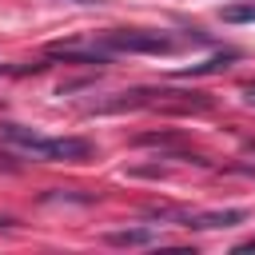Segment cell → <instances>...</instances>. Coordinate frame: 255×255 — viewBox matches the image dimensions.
Returning <instances> with one entry per match:
<instances>
[{"instance_id": "obj_1", "label": "cell", "mask_w": 255, "mask_h": 255, "mask_svg": "<svg viewBox=\"0 0 255 255\" xmlns=\"http://www.w3.org/2000/svg\"><path fill=\"white\" fill-rule=\"evenodd\" d=\"M4 135L12 143H20L24 151L40 155V159H88L92 155V143L80 139V135H64V139H48V135H36V131H24L20 124H4Z\"/></svg>"}, {"instance_id": "obj_2", "label": "cell", "mask_w": 255, "mask_h": 255, "mask_svg": "<svg viewBox=\"0 0 255 255\" xmlns=\"http://www.w3.org/2000/svg\"><path fill=\"white\" fill-rule=\"evenodd\" d=\"M104 52H147V56H171L179 48V40H171L167 32H143V28H124V32H108L100 40Z\"/></svg>"}, {"instance_id": "obj_3", "label": "cell", "mask_w": 255, "mask_h": 255, "mask_svg": "<svg viewBox=\"0 0 255 255\" xmlns=\"http://www.w3.org/2000/svg\"><path fill=\"white\" fill-rule=\"evenodd\" d=\"M247 211L243 207H223V211H195V215H183V227L191 231H215V227H235L243 223Z\"/></svg>"}, {"instance_id": "obj_4", "label": "cell", "mask_w": 255, "mask_h": 255, "mask_svg": "<svg viewBox=\"0 0 255 255\" xmlns=\"http://www.w3.org/2000/svg\"><path fill=\"white\" fill-rule=\"evenodd\" d=\"M108 243L112 247H147V243H159V231L155 227H128V231H112Z\"/></svg>"}, {"instance_id": "obj_5", "label": "cell", "mask_w": 255, "mask_h": 255, "mask_svg": "<svg viewBox=\"0 0 255 255\" xmlns=\"http://www.w3.org/2000/svg\"><path fill=\"white\" fill-rule=\"evenodd\" d=\"M223 20L227 24H255V0L251 4H227L223 8Z\"/></svg>"}, {"instance_id": "obj_6", "label": "cell", "mask_w": 255, "mask_h": 255, "mask_svg": "<svg viewBox=\"0 0 255 255\" xmlns=\"http://www.w3.org/2000/svg\"><path fill=\"white\" fill-rule=\"evenodd\" d=\"M235 60V52H223V56H215V60H207V64H191L183 76H203V72H219V68H227Z\"/></svg>"}, {"instance_id": "obj_7", "label": "cell", "mask_w": 255, "mask_h": 255, "mask_svg": "<svg viewBox=\"0 0 255 255\" xmlns=\"http://www.w3.org/2000/svg\"><path fill=\"white\" fill-rule=\"evenodd\" d=\"M235 251H255V239H243V243H235Z\"/></svg>"}, {"instance_id": "obj_8", "label": "cell", "mask_w": 255, "mask_h": 255, "mask_svg": "<svg viewBox=\"0 0 255 255\" xmlns=\"http://www.w3.org/2000/svg\"><path fill=\"white\" fill-rule=\"evenodd\" d=\"M243 100H247V104H255V84H247V88H243Z\"/></svg>"}, {"instance_id": "obj_9", "label": "cell", "mask_w": 255, "mask_h": 255, "mask_svg": "<svg viewBox=\"0 0 255 255\" xmlns=\"http://www.w3.org/2000/svg\"><path fill=\"white\" fill-rule=\"evenodd\" d=\"M76 4H104V0H76Z\"/></svg>"}, {"instance_id": "obj_10", "label": "cell", "mask_w": 255, "mask_h": 255, "mask_svg": "<svg viewBox=\"0 0 255 255\" xmlns=\"http://www.w3.org/2000/svg\"><path fill=\"white\" fill-rule=\"evenodd\" d=\"M8 223H12V219H4V215H0V227H8Z\"/></svg>"}, {"instance_id": "obj_11", "label": "cell", "mask_w": 255, "mask_h": 255, "mask_svg": "<svg viewBox=\"0 0 255 255\" xmlns=\"http://www.w3.org/2000/svg\"><path fill=\"white\" fill-rule=\"evenodd\" d=\"M0 72H8V68H4V64H0Z\"/></svg>"}]
</instances>
